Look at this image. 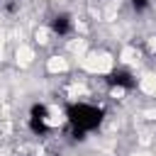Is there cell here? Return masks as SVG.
<instances>
[{"mask_svg": "<svg viewBox=\"0 0 156 156\" xmlns=\"http://www.w3.org/2000/svg\"><path fill=\"white\" fill-rule=\"evenodd\" d=\"M66 119H68L76 129L88 132V129H95V127L100 124L102 112H100L98 105H93V102H83V100H80V102L71 105V110L66 112Z\"/></svg>", "mask_w": 156, "mask_h": 156, "instance_id": "obj_1", "label": "cell"}, {"mask_svg": "<svg viewBox=\"0 0 156 156\" xmlns=\"http://www.w3.org/2000/svg\"><path fill=\"white\" fill-rule=\"evenodd\" d=\"M132 5L136 10H144V7H149V0H132Z\"/></svg>", "mask_w": 156, "mask_h": 156, "instance_id": "obj_2", "label": "cell"}]
</instances>
